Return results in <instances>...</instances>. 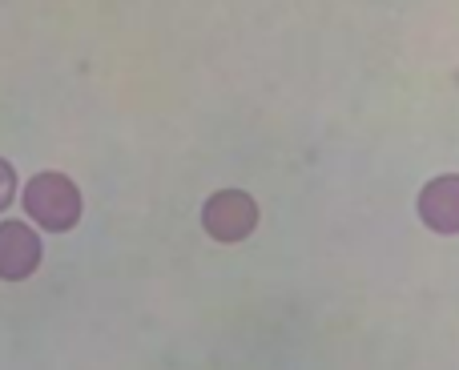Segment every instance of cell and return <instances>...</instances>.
<instances>
[{"instance_id":"cell-1","label":"cell","mask_w":459,"mask_h":370,"mask_svg":"<svg viewBox=\"0 0 459 370\" xmlns=\"http://www.w3.org/2000/svg\"><path fill=\"white\" fill-rule=\"evenodd\" d=\"M24 213L48 234H65L81 221V189L65 174H37L24 185Z\"/></svg>"},{"instance_id":"cell-2","label":"cell","mask_w":459,"mask_h":370,"mask_svg":"<svg viewBox=\"0 0 459 370\" xmlns=\"http://www.w3.org/2000/svg\"><path fill=\"white\" fill-rule=\"evenodd\" d=\"M258 226V205L246 189H218L206 205H202V229L218 242H242Z\"/></svg>"},{"instance_id":"cell-3","label":"cell","mask_w":459,"mask_h":370,"mask_svg":"<svg viewBox=\"0 0 459 370\" xmlns=\"http://www.w3.org/2000/svg\"><path fill=\"white\" fill-rule=\"evenodd\" d=\"M40 254H45V245H40L37 229L29 221H4L0 226V278L4 282L29 278L40 266Z\"/></svg>"},{"instance_id":"cell-4","label":"cell","mask_w":459,"mask_h":370,"mask_svg":"<svg viewBox=\"0 0 459 370\" xmlns=\"http://www.w3.org/2000/svg\"><path fill=\"white\" fill-rule=\"evenodd\" d=\"M420 213L431 229L439 234H455L459 229V177H439L423 189L420 197Z\"/></svg>"},{"instance_id":"cell-5","label":"cell","mask_w":459,"mask_h":370,"mask_svg":"<svg viewBox=\"0 0 459 370\" xmlns=\"http://www.w3.org/2000/svg\"><path fill=\"white\" fill-rule=\"evenodd\" d=\"M13 197H16V169L0 158V213L13 205Z\"/></svg>"}]
</instances>
